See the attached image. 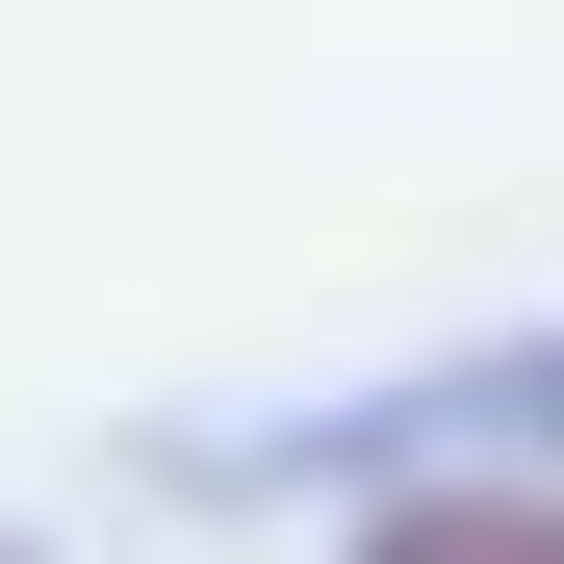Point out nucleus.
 <instances>
[{
  "instance_id": "obj_1",
  "label": "nucleus",
  "mask_w": 564,
  "mask_h": 564,
  "mask_svg": "<svg viewBox=\"0 0 564 564\" xmlns=\"http://www.w3.org/2000/svg\"><path fill=\"white\" fill-rule=\"evenodd\" d=\"M359 564H564V513H488V488H462V513H386Z\"/></svg>"
}]
</instances>
